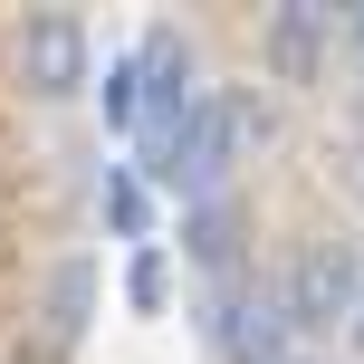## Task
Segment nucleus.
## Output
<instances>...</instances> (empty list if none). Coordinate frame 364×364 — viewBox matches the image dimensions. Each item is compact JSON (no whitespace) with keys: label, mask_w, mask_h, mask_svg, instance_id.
Wrapping results in <instances>:
<instances>
[{"label":"nucleus","mask_w":364,"mask_h":364,"mask_svg":"<svg viewBox=\"0 0 364 364\" xmlns=\"http://www.w3.org/2000/svg\"><path fill=\"white\" fill-rule=\"evenodd\" d=\"M182 259L211 269V278H240V201L230 192H211V201L182 211Z\"/></svg>","instance_id":"39448f33"},{"label":"nucleus","mask_w":364,"mask_h":364,"mask_svg":"<svg viewBox=\"0 0 364 364\" xmlns=\"http://www.w3.org/2000/svg\"><path fill=\"white\" fill-rule=\"evenodd\" d=\"M355 48H364V10H355Z\"/></svg>","instance_id":"f8f14e48"},{"label":"nucleus","mask_w":364,"mask_h":364,"mask_svg":"<svg viewBox=\"0 0 364 364\" xmlns=\"http://www.w3.org/2000/svg\"><path fill=\"white\" fill-rule=\"evenodd\" d=\"M355 346H364V307H355Z\"/></svg>","instance_id":"ddd939ff"},{"label":"nucleus","mask_w":364,"mask_h":364,"mask_svg":"<svg viewBox=\"0 0 364 364\" xmlns=\"http://www.w3.org/2000/svg\"><path fill=\"white\" fill-rule=\"evenodd\" d=\"M125 307H134V316H164V307H173V259H164V240L125 259Z\"/></svg>","instance_id":"6e6552de"},{"label":"nucleus","mask_w":364,"mask_h":364,"mask_svg":"<svg viewBox=\"0 0 364 364\" xmlns=\"http://www.w3.org/2000/svg\"><path fill=\"white\" fill-rule=\"evenodd\" d=\"M19 87H29V96L96 87V38H87L77 10H29V19H19Z\"/></svg>","instance_id":"f03ea898"},{"label":"nucleus","mask_w":364,"mask_h":364,"mask_svg":"<svg viewBox=\"0 0 364 364\" xmlns=\"http://www.w3.org/2000/svg\"><path fill=\"white\" fill-rule=\"evenodd\" d=\"M278 307H288V326H336V316L355 326V307H364V259L346 250V240H316V250L288 269Z\"/></svg>","instance_id":"20e7f679"},{"label":"nucleus","mask_w":364,"mask_h":364,"mask_svg":"<svg viewBox=\"0 0 364 364\" xmlns=\"http://www.w3.org/2000/svg\"><path fill=\"white\" fill-rule=\"evenodd\" d=\"M106 230L134 240V250H154V192H144L134 164H106Z\"/></svg>","instance_id":"0eeeda50"},{"label":"nucleus","mask_w":364,"mask_h":364,"mask_svg":"<svg viewBox=\"0 0 364 364\" xmlns=\"http://www.w3.org/2000/svg\"><path fill=\"white\" fill-rule=\"evenodd\" d=\"M230 164H240V144H230V96H192V115H182V144H173V164H164V182L154 192H173L182 211L192 201H211L220 182H230Z\"/></svg>","instance_id":"7ed1b4c3"},{"label":"nucleus","mask_w":364,"mask_h":364,"mask_svg":"<svg viewBox=\"0 0 364 364\" xmlns=\"http://www.w3.org/2000/svg\"><path fill=\"white\" fill-rule=\"evenodd\" d=\"M278 364H307V355H278Z\"/></svg>","instance_id":"4468645a"},{"label":"nucleus","mask_w":364,"mask_h":364,"mask_svg":"<svg viewBox=\"0 0 364 364\" xmlns=\"http://www.w3.org/2000/svg\"><path fill=\"white\" fill-rule=\"evenodd\" d=\"M96 106H106L115 134H134V115H144V77H134V58H106V87H96Z\"/></svg>","instance_id":"9d476101"},{"label":"nucleus","mask_w":364,"mask_h":364,"mask_svg":"<svg viewBox=\"0 0 364 364\" xmlns=\"http://www.w3.org/2000/svg\"><path fill=\"white\" fill-rule=\"evenodd\" d=\"M201 346L220 364H278L288 355V307H278V288H250V278H211V297H201Z\"/></svg>","instance_id":"f257e3e1"},{"label":"nucleus","mask_w":364,"mask_h":364,"mask_svg":"<svg viewBox=\"0 0 364 364\" xmlns=\"http://www.w3.org/2000/svg\"><path fill=\"white\" fill-rule=\"evenodd\" d=\"M87 307H96V269H87V259H68V269L48 278V316H58V336L87 326Z\"/></svg>","instance_id":"1a4fd4ad"},{"label":"nucleus","mask_w":364,"mask_h":364,"mask_svg":"<svg viewBox=\"0 0 364 364\" xmlns=\"http://www.w3.org/2000/svg\"><path fill=\"white\" fill-rule=\"evenodd\" d=\"M230 96V144H240V164H250L259 144H269V106H259V96H240V87H220Z\"/></svg>","instance_id":"9b49d317"},{"label":"nucleus","mask_w":364,"mask_h":364,"mask_svg":"<svg viewBox=\"0 0 364 364\" xmlns=\"http://www.w3.org/2000/svg\"><path fill=\"white\" fill-rule=\"evenodd\" d=\"M326 19H336V10L288 0V10H278V29H269V68H278V77H307V68H316V38H326Z\"/></svg>","instance_id":"423d86ee"}]
</instances>
